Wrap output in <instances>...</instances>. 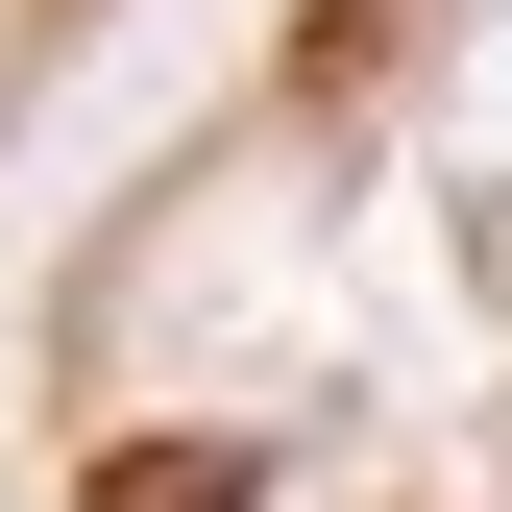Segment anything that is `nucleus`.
I'll return each instance as SVG.
<instances>
[{"label":"nucleus","mask_w":512,"mask_h":512,"mask_svg":"<svg viewBox=\"0 0 512 512\" xmlns=\"http://www.w3.org/2000/svg\"><path fill=\"white\" fill-rule=\"evenodd\" d=\"M25 439L49 512H512V0H269L49 269Z\"/></svg>","instance_id":"obj_1"},{"label":"nucleus","mask_w":512,"mask_h":512,"mask_svg":"<svg viewBox=\"0 0 512 512\" xmlns=\"http://www.w3.org/2000/svg\"><path fill=\"white\" fill-rule=\"evenodd\" d=\"M98 25H122V0H0V122H25L49 74H74V49H98Z\"/></svg>","instance_id":"obj_2"}]
</instances>
